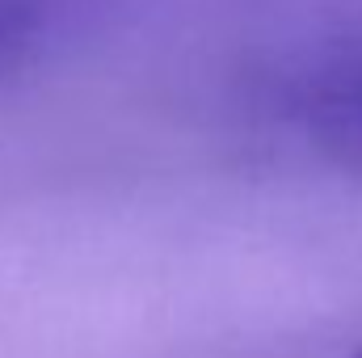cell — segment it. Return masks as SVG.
I'll list each match as a JSON object with an SVG mask.
<instances>
[{
  "instance_id": "obj_1",
  "label": "cell",
  "mask_w": 362,
  "mask_h": 358,
  "mask_svg": "<svg viewBox=\"0 0 362 358\" xmlns=\"http://www.w3.org/2000/svg\"><path fill=\"white\" fill-rule=\"evenodd\" d=\"M291 114L320 165L362 181V42L312 68L291 93Z\"/></svg>"
},
{
  "instance_id": "obj_2",
  "label": "cell",
  "mask_w": 362,
  "mask_h": 358,
  "mask_svg": "<svg viewBox=\"0 0 362 358\" xmlns=\"http://www.w3.org/2000/svg\"><path fill=\"white\" fill-rule=\"evenodd\" d=\"M89 0H0V85L68 38Z\"/></svg>"
}]
</instances>
